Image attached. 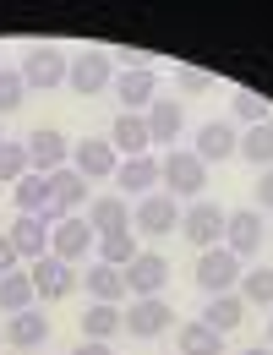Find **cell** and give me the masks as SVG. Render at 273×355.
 <instances>
[{
    "mask_svg": "<svg viewBox=\"0 0 273 355\" xmlns=\"http://www.w3.org/2000/svg\"><path fill=\"white\" fill-rule=\"evenodd\" d=\"M159 180L170 186V197H175V202H181V197L197 202V197H202V186H208V164H202L191 148H170V153L159 159Z\"/></svg>",
    "mask_w": 273,
    "mask_h": 355,
    "instance_id": "obj_1",
    "label": "cell"
},
{
    "mask_svg": "<svg viewBox=\"0 0 273 355\" xmlns=\"http://www.w3.org/2000/svg\"><path fill=\"white\" fill-rule=\"evenodd\" d=\"M17 71H22V83H28V88H60V83H66V71H71V55H66V49L60 44H28V55H22V66H17Z\"/></svg>",
    "mask_w": 273,
    "mask_h": 355,
    "instance_id": "obj_2",
    "label": "cell"
},
{
    "mask_svg": "<svg viewBox=\"0 0 273 355\" xmlns=\"http://www.w3.org/2000/svg\"><path fill=\"white\" fill-rule=\"evenodd\" d=\"M82 202H88V180H82L71 164H66V170H55V175H49V202H44V214H39V219L55 230L60 219H71Z\"/></svg>",
    "mask_w": 273,
    "mask_h": 355,
    "instance_id": "obj_3",
    "label": "cell"
},
{
    "mask_svg": "<svg viewBox=\"0 0 273 355\" xmlns=\"http://www.w3.org/2000/svg\"><path fill=\"white\" fill-rule=\"evenodd\" d=\"M181 235L197 246V252H213V246L224 241V208L208 202V197H197L191 208H181Z\"/></svg>",
    "mask_w": 273,
    "mask_h": 355,
    "instance_id": "obj_4",
    "label": "cell"
},
{
    "mask_svg": "<svg viewBox=\"0 0 273 355\" xmlns=\"http://www.w3.org/2000/svg\"><path fill=\"white\" fill-rule=\"evenodd\" d=\"M240 273H246V263H240L235 252H224V246H213V252L197 257V290H202V295H229V290L240 284Z\"/></svg>",
    "mask_w": 273,
    "mask_h": 355,
    "instance_id": "obj_5",
    "label": "cell"
},
{
    "mask_svg": "<svg viewBox=\"0 0 273 355\" xmlns=\"http://www.w3.org/2000/svg\"><path fill=\"white\" fill-rule=\"evenodd\" d=\"M115 83V60L104 55V49H82V55H71V71H66V88L77 93V98H93L98 88H109Z\"/></svg>",
    "mask_w": 273,
    "mask_h": 355,
    "instance_id": "obj_6",
    "label": "cell"
},
{
    "mask_svg": "<svg viewBox=\"0 0 273 355\" xmlns=\"http://www.w3.org/2000/svg\"><path fill=\"white\" fill-rule=\"evenodd\" d=\"M132 224H136V235H175L181 230V202L170 197V191H148L142 202H136V214H132Z\"/></svg>",
    "mask_w": 273,
    "mask_h": 355,
    "instance_id": "obj_7",
    "label": "cell"
},
{
    "mask_svg": "<svg viewBox=\"0 0 273 355\" xmlns=\"http://www.w3.org/2000/svg\"><path fill=\"white\" fill-rule=\"evenodd\" d=\"M121 328L132 339H159L164 328H175V306L164 295H148V301H132V311H121Z\"/></svg>",
    "mask_w": 273,
    "mask_h": 355,
    "instance_id": "obj_8",
    "label": "cell"
},
{
    "mask_svg": "<svg viewBox=\"0 0 273 355\" xmlns=\"http://www.w3.org/2000/svg\"><path fill=\"white\" fill-rule=\"evenodd\" d=\"M22 148H28V170H33V175H55V170L71 164V142L55 132V126H39Z\"/></svg>",
    "mask_w": 273,
    "mask_h": 355,
    "instance_id": "obj_9",
    "label": "cell"
},
{
    "mask_svg": "<svg viewBox=\"0 0 273 355\" xmlns=\"http://www.w3.org/2000/svg\"><path fill=\"white\" fill-rule=\"evenodd\" d=\"M115 164H121V153L109 148V137H82V142H71V170L82 180H115Z\"/></svg>",
    "mask_w": 273,
    "mask_h": 355,
    "instance_id": "obj_10",
    "label": "cell"
},
{
    "mask_svg": "<svg viewBox=\"0 0 273 355\" xmlns=\"http://www.w3.org/2000/svg\"><path fill=\"white\" fill-rule=\"evenodd\" d=\"M164 284H170V257L136 252L132 268H126V295H132V301H148V295H164Z\"/></svg>",
    "mask_w": 273,
    "mask_h": 355,
    "instance_id": "obj_11",
    "label": "cell"
},
{
    "mask_svg": "<svg viewBox=\"0 0 273 355\" xmlns=\"http://www.w3.org/2000/svg\"><path fill=\"white\" fill-rule=\"evenodd\" d=\"M28 279H33V295H39V301H66V295L82 284V273L71 263H60V257H39V263L28 268Z\"/></svg>",
    "mask_w": 273,
    "mask_h": 355,
    "instance_id": "obj_12",
    "label": "cell"
},
{
    "mask_svg": "<svg viewBox=\"0 0 273 355\" xmlns=\"http://www.w3.org/2000/svg\"><path fill=\"white\" fill-rule=\"evenodd\" d=\"M93 246H98V235H93L88 219H77V214H71V219H60L55 230H49V257H60V263H71V268L82 263Z\"/></svg>",
    "mask_w": 273,
    "mask_h": 355,
    "instance_id": "obj_13",
    "label": "cell"
},
{
    "mask_svg": "<svg viewBox=\"0 0 273 355\" xmlns=\"http://www.w3.org/2000/svg\"><path fill=\"white\" fill-rule=\"evenodd\" d=\"M224 252H235L240 263L263 252V214H257V208H235V214H224Z\"/></svg>",
    "mask_w": 273,
    "mask_h": 355,
    "instance_id": "obj_14",
    "label": "cell"
},
{
    "mask_svg": "<svg viewBox=\"0 0 273 355\" xmlns=\"http://www.w3.org/2000/svg\"><path fill=\"white\" fill-rule=\"evenodd\" d=\"M109 88L126 104V115H142V110L153 104V93H159V77H153V66H126V71H115Z\"/></svg>",
    "mask_w": 273,
    "mask_h": 355,
    "instance_id": "obj_15",
    "label": "cell"
},
{
    "mask_svg": "<svg viewBox=\"0 0 273 355\" xmlns=\"http://www.w3.org/2000/svg\"><path fill=\"white\" fill-rule=\"evenodd\" d=\"M6 235H11V246H17V257H28V263H39V257H49V224L39 219V214H17Z\"/></svg>",
    "mask_w": 273,
    "mask_h": 355,
    "instance_id": "obj_16",
    "label": "cell"
},
{
    "mask_svg": "<svg viewBox=\"0 0 273 355\" xmlns=\"http://www.w3.org/2000/svg\"><path fill=\"white\" fill-rule=\"evenodd\" d=\"M88 230L98 235V241H104V235L132 230V202H126V197H115V191H109V197H93V202H88Z\"/></svg>",
    "mask_w": 273,
    "mask_h": 355,
    "instance_id": "obj_17",
    "label": "cell"
},
{
    "mask_svg": "<svg viewBox=\"0 0 273 355\" xmlns=\"http://www.w3.org/2000/svg\"><path fill=\"white\" fill-rule=\"evenodd\" d=\"M109 148L121 153V159H142V153H153V137H148V121L142 115H115V126H109Z\"/></svg>",
    "mask_w": 273,
    "mask_h": 355,
    "instance_id": "obj_18",
    "label": "cell"
},
{
    "mask_svg": "<svg viewBox=\"0 0 273 355\" xmlns=\"http://www.w3.org/2000/svg\"><path fill=\"white\" fill-rule=\"evenodd\" d=\"M235 148H240V137H235V126L229 121H208L202 132H197V159L202 164H224V159H235Z\"/></svg>",
    "mask_w": 273,
    "mask_h": 355,
    "instance_id": "obj_19",
    "label": "cell"
},
{
    "mask_svg": "<svg viewBox=\"0 0 273 355\" xmlns=\"http://www.w3.org/2000/svg\"><path fill=\"white\" fill-rule=\"evenodd\" d=\"M142 121H148L153 148H175V137H181V126H186V115H181V104H175V98H153Z\"/></svg>",
    "mask_w": 273,
    "mask_h": 355,
    "instance_id": "obj_20",
    "label": "cell"
},
{
    "mask_svg": "<svg viewBox=\"0 0 273 355\" xmlns=\"http://www.w3.org/2000/svg\"><path fill=\"white\" fill-rule=\"evenodd\" d=\"M6 345H17V350H39V345H49V317L39 306L17 311V317L6 322Z\"/></svg>",
    "mask_w": 273,
    "mask_h": 355,
    "instance_id": "obj_21",
    "label": "cell"
},
{
    "mask_svg": "<svg viewBox=\"0 0 273 355\" xmlns=\"http://www.w3.org/2000/svg\"><path fill=\"white\" fill-rule=\"evenodd\" d=\"M88 295L93 301H104V306H121L126 301V273L121 268H109V263H88Z\"/></svg>",
    "mask_w": 273,
    "mask_h": 355,
    "instance_id": "obj_22",
    "label": "cell"
},
{
    "mask_svg": "<svg viewBox=\"0 0 273 355\" xmlns=\"http://www.w3.org/2000/svg\"><path fill=\"white\" fill-rule=\"evenodd\" d=\"M115 186H126V191H142V197H148V191L159 186V159H153V153H142V159H121V164H115Z\"/></svg>",
    "mask_w": 273,
    "mask_h": 355,
    "instance_id": "obj_23",
    "label": "cell"
},
{
    "mask_svg": "<svg viewBox=\"0 0 273 355\" xmlns=\"http://www.w3.org/2000/svg\"><path fill=\"white\" fill-rule=\"evenodd\" d=\"M202 322L213 328V334H235L240 322H246V301L229 290V295H208V311H202Z\"/></svg>",
    "mask_w": 273,
    "mask_h": 355,
    "instance_id": "obj_24",
    "label": "cell"
},
{
    "mask_svg": "<svg viewBox=\"0 0 273 355\" xmlns=\"http://www.w3.org/2000/svg\"><path fill=\"white\" fill-rule=\"evenodd\" d=\"M175 345H181V355H224V334H213L202 317H191V322H181Z\"/></svg>",
    "mask_w": 273,
    "mask_h": 355,
    "instance_id": "obj_25",
    "label": "cell"
},
{
    "mask_svg": "<svg viewBox=\"0 0 273 355\" xmlns=\"http://www.w3.org/2000/svg\"><path fill=\"white\" fill-rule=\"evenodd\" d=\"M235 153H240L246 164H257V170H273V115L263 121V126H246Z\"/></svg>",
    "mask_w": 273,
    "mask_h": 355,
    "instance_id": "obj_26",
    "label": "cell"
},
{
    "mask_svg": "<svg viewBox=\"0 0 273 355\" xmlns=\"http://www.w3.org/2000/svg\"><path fill=\"white\" fill-rule=\"evenodd\" d=\"M136 252H142V246H136V235H132V230H121V235H104V241L93 246V263H109V268H121V273H126Z\"/></svg>",
    "mask_w": 273,
    "mask_h": 355,
    "instance_id": "obj_27",
    "label": "cell"
},
{
    "mask_svg": "<svg viewBox=\"0 0 273 355\" xmlns=\"http://www.w3.org/2000/svg\"><path fill=\"white\" fill-rule=\"evenodd\" d=\"M235 295L246 301V306H273V268H246L240 273V284H235Z\"/></svg>",
    "mask_w": 273,
    "mask_h": 355,
    "instance_id": "obj_28",
    "label": "cell"
},
{
    "mask_svg": "<svg viewBox=\"0 0 273 355\" xmlns=\"http://www.w3.org/2000/svg\"><path fill=\"white\" fill-rule=\"evenodd\" d=\"M11 202H17V214H44V202H49V175H28L11 186Z\"/></svg>",
    "mask_w": 273,
    "mask_h": 355,
    "instance_id": "obj_29",
    "label": "cell"
},
{
    "mask_svg": "<svg viewBox=\"0 0 273 355\" xmlns=\"http://www.w3.org/2000/svg\"><path fill=\"white\" fill-rule=\"evenodd\" d=\"M109 334H121V306H104V301H93L88 311H82V339H109Z\"/></svg>",
    "mask_w": 273,
    "mask_h": 355,
    "instance_id": "obj_30",
    "label": "cell"
},
{
    "mask_svg": "<svg viewBox=\"0 0 273 355\" xmlns=\"http://www.w3.org/2000/svg\"><path fill=\"white\" fill-rule=\"evenodd\" d=\"M33 301H39V295H33V279H28V273H6V279H0V311L17 317V311H28Z\"/></svg>",
    "mask_w": 273,
    "mask_h": 355,
    "instance_id": "obj_31",
    "label": "cell"
},
{
    "mask_svg": "<svg viewBox=\"0 0 273 355\" xmlns=\"http://www.w3.org/2000/svg\"><path fill=\"white\" fill-rule=\"evenodd\" d=\"M22 104H28V83H22V71L0 66V115H17Z\"/></svg>",
    "mask_w": 273,
    "mask_h": 355,
    "instance_id": "obj_32",
    "label": "cell"
},
{
    "mask_svg": "<svg viewBox=\"0 0 273 355\" xmlns=\"http://www.w3.org/2000/svg\"><path fill=\"white\" fill-rule=\"evenodd\" d=\"M28 175V148L22 142H0V186H17Z\"/></svg>",
    "mask_w": 273,
    "mask_h": 355,
    "instance_id": "obj_33",
    "label": "cell"
},
{
    "mask_svg": "<svg viewBox=\"0 0 273 355\" xmlns=\"http://www.w3.org/2000/svg\"><path fill=\"white\" fill-rule=\"evenodd\" d=\"M229 110H235V121H246V126H263V121H268V98H257V93H235V98H229Z\"/></svg>",
    "mask_w": 273,
    "mask_h": 355,
    "instance_id": "obj_34",
    "label": "cell"
},
{
    "mask_svg": "<svg viewBox=\"0 0 273 355\" xmlns=\"http://www.w3.org/2000/svg\"><path fill=\"white\" fill-rule=\"evenodd\" d=\"M175 83H181L186 93H213V88H219V77H213V71H202V66H181V71H175Z\"/></svg>",
    "mask_w": 273,
    "mask_h": 355,
    "instance_id": "obj_35",
    "label": "cell"
},
{
    "mask_svg": "<svg viewBox=\"0 0 273 355\" xmlns=\"http://www.w3.org/2000/svg\"><path fill=\"white\" fill-rule=\"evenodd\" d=\"M252 191H257V214H273V170H263Z\"/></svg>",
    "mask_w": 273,
    "mask_h": 355,
    "instance_id": "obj_36",
    "label": "cell"
},
{
    "mask_svg": "<svg viewBox=\"0 0 273 355\" xmlns=\"http://www.w3.org/2000/svg\"><path fill=\"white\" fill-rule=\"evenodd\" d=\"M17 263H22V257H17V246H11V235L0 230V279H6V273H17Z\"/></svg>",
    "mask_w": 273,
    "mask_h": 355,
    "instance_id": "obj_37",
    "label": "cell"
},
{
    "mask_svg": "<svg viewBox=\"0 0 273 355\" xmlns=\"http://www.w3.org/2000/svg\"><path fill=\"white\" fill-rule=\"evenodd\" d=\"M71 355H115V350H109V345H98V339H82Z\"/></svg>",
    "mask_w": 273,
    "mask_h": 355,
    "instance_id": "obj_38",
    "label": "cell"
},
{
    "mask_svg": "<svg viewBox=\"0 0 273 355\" xmlns=\"http://www.w3.org/2000/svg\"><path fill=\"white\" fill-rule=\"evenodd\" d=\"M246 355H273V350H268V345H252V350H246Z\"/></svg>",
    "mask_w": 273,
    "mask_h": 355,
    "instance_id": "obj_39",
    "label": "cell"
},
{
    "mask_svg": "<svg viewBox=\"0 0 273 355\" xmlns=\"http://www.w3.org/2000/svg\"><path fill=\"white\" fill-rule=\"evenodd\" d=\"M268 350H273V317H268Z\"/></svg>",
    "mask_w": 273,
    "mask_h": 355,
    "instance_id": "obj_40",
    "label": "cell"
},
{
    "mask_svg": "<svg viewBox=\"0 0 273 355\" xmlns=\"http://www.w3.org/2000/svg\"><path fill=\"white\" fill-rule=\"evenodd\" d=\"M0 142H6V137H0Z\"/></svg>",
    "mask_w": 273,
    "mask_h": 355,
    "instance_id": "obj_41",
    "label": "cell"
}]
</instances>
